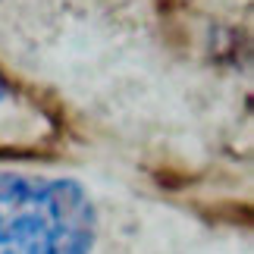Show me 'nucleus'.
<instances>
[{
	"mask_svg": "<svg viewBox=\"0 0 254 254\" xmlns=\"http://www.w3.org/2000/svg\"><path fill=\"white\" fill-rule=\"evenodd\" d=\"M101 210L75 176L0 170V254H91Z\"/></svg>",
	"mask_w": 254,
	"mask_h": 254,
	"instance_id": "nucleus-1",
	"label": "nucleus"
},
{
	"mask_svg": "<svg viewBox=\"0 0 254 254\" xmlns=\"http://www.w3.org/2000/svg\"><path fill=\"white\" fill-rule=\"evenodd\" d=\"M9 101H13V88H9V82L0 75V107H6Z\"/></svg>",
	"mask_w": 254,
	"mask_h": 254,
	"instance_id": "nucleus-2",
	"label": "nucleus"
}]
</instances>
